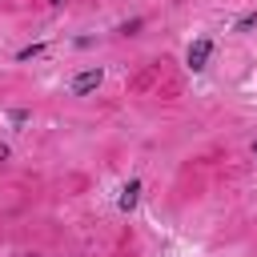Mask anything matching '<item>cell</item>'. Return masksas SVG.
<instances>
[{
  "label": "cell",
  "instance_id": "5",
  "mask_svg": "<svg viewBox=\"0 0 257 257\" xmlns=\"http://www.w3.org/2000/svg\"><path fill=\"white\" fill-rule=\"evenodd\" d=\"M253 24H257V12H245V16L237 20V32H245V28H253Z\"/></svg>",
  "mask_w": 257,
  "mask_h": 257
},
{
  "label": "cell",
  "instance_id": "1",
  "mask_svg": "<svg viewBox=\"0 0 257 257\" xmlns=\"http://www.w3.org/2000/svg\"><path fill=\"white\" fill-rule=\"evenodd\" d=\"M209 52H213V40H209V36H197V40L189 44V52H185V60H189V68H205V60H209Z\"/></svg>",
  "mask_w": 257,
  "mask_h": 257
},
{
  "label": "cell",
  "instance_id": "6",
  "mask_svg": "<svg viewBox=\"0 0 257 257\" xmlns=\"http://www.w3.org/2000/svg\"><path fill=\"white\" fill-rule=\"evenodd\" d=\"M253 157H257V141H253Z\"/></svg>",
  "mask_w": 257,
  "mask_h": 257
},
{
  "label": "cell",
  "instance_id": "3",
  "mask_svg": "<svg viewBox=\"0 0 257 257\" xmlns=\"http://www.w3.org/2000/svg\"><path fill=\"white\" fill-rule=\"evenodd\" d=\"M137 197H141V181L133 177V181L120 189V209H133V205H137Z\"/></svg>",
  "mask_w": 257,
  "mask_h": 257
},
{
  "label": "cell",
  "instance_id": "2",
  "mask_svg": "<svg viewBox=\"0 0 257 257\" xmlns=\"http://www.w3.org/2000/svg\"><path fill=\"white\" fill-rule=\"evenodd\" d=\"M100 80H104V72H100V68H84V72L72 80V96H88L92 88H100Z\"/></svg>",
  "mask_w": 257,
  "mask_h": 257
},
{
  "label": "cell",
  "instance_id": "4",
  "mask_svg": "<svg viewBox=\"0 0 257 257\" xmlns=\"http://www.w3.org/2000/svg\"><path fill=\"white\" fill-rule=\"evenodd\" d=\"M40 52H44V44H28V48L16 52V60H32V56H40Z\"/></svg>",
  "mask_w": 257,
  "mask_h": 257
}]
</instances>
